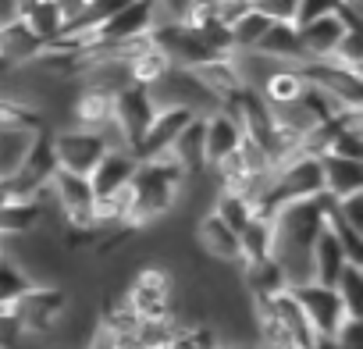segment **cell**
Listing matches in <instances>:
<instances>
[{"label": "cell", "mask_w": 363, "mask_h": 349, "mask_svg": "<svg viewBox=\"0 0 363 349\" xmlns=\"http://www.w3.org/2000/svg\"><path fill=\"white\" fill-rule=\"evenodd\" d=\"M335 292L349 317H363V264H345V271L335 282Z\"/></svg>", "instance_id": "f546056e"}, {"label": "cell", "mask_w": 363, "mask_h": 349, "mask_svg": "<svg viewBox=\"0 0 363 349\" xmlns=\"http://www.w3.org/2000/svg\"><path fill=\"white\" fill-rule=\"evenodd\" d=\"M264 57H274L281 65H303V47H299V29L292 22H271L260 43L253 47Z\"/></svg>", "instance_id": "44dd1931"}, {"label": "cell", "mask_w": 363, "mask_h": 349, "mask_svg": "<svg viewBox=\"0 0 363 349\" xmlns=\"http://www.w3.org/2000/svg\"><path fill=\"white\" fill-rule=\"evenodd\" d=\"M193 239H196V246L203 250V257H207V260L225 264V267H239V260H242V250H239V232H235L232 225H225L214 211H207V214L196 221Z\"/></svg>", "instance_id": "7c38bea8"}, {"label": "cell", "mask_w": 363, "mask_h": 349, "mask_svg": "<svg viewBox=\"0 0 363 349\" xmlns=\"http://www.w3.org/2000/svg\"><path fill=\"white\" fill-rule=\"evenodd\" d=\"M250 8L260 11L264 18H271V22H292V15H296V0H253Z\"/></svg>", "instance_id": "d6a6232c"}, {"label": "cell", "mask_w": 363, "mask_h": 349, "mask_svg": "<svg viewBox=\"0 0 363 349\" xmlns=\"http://www.w3.org/2000/svg\"><path fill=\"white\" fill-rule=\"evenodd\" d=\"M306 349H338V345H335V338H313V345H306Z\"/></svg>", "instance_id": "f35d334b"}, {"label": "cell", "mask_w": 363, "mask_h": 349, "mask_svg": "<svg viewBox=\"0 0 363 349\" xmlns=\"http://www.w3.org/2000/svg\"><path fill=\"white\" fill-rule=\"evenodd\" d=\"M211 211H214L225 225H232L235 232H242V228L250 225V218L257 214V211H253V204H250L242 193H232V189H214Z\"/></svg>", "instance_id": "83f0119b"}, {"label": "cell", "mask_w": 363, "mask_h": 349, "mask_svg": "<svg viewBox=\"0 0 363 349\" xmlns=\"http://www.w3.org/2000/svg\"><path fill=\"white\" fill-rule=\"evenodd\" d=\"M8 253V239H0V257H4Z\"/></svg>", "instance_id": "60d3db41"}, {"label": "cell", "mask_w": 363, "mask_h": 349, "mask_svg": "<svg viewBox=\"0 0 363 349\" xmlns=\"http://www.w3.org/2000/svg\"><path fill=\"white\" fill-rule=\"evenodd\" d=\"M320 179H324V196L345 200L352 193H363V160L324 153L320 157Z\"/></svg>", "instance_id": "d6986e66"}, {"label": "cell", "mask_w": 363, "mask_h": 349, "mask_svg": "<svg viewBox=\"0 0 363 349\" xmlns=\"http://www.w3.org/2000/svg\"><path fill=\"white\" fill-rule=\"evenodd\" d=\"M242 125L228 107H214L211 114H203V150H207V167L221 164L225 157H232L242 143Z\"/></svg>", "instance_id": "4fadbf2b"}, {"label": "cell", "mask_w": 363, "mask_h": 349, "mask_svg": "<svg viewBox=\"0 0 363 349\" xmlns=\"http://www.w3.org/2000/svg\"><path fill=\"white\" fill-rule=\"evenodd\" d=\"M345 264H349V257H345L342 243H338L335 232L324 225V232L317 236V243H313V250H310V275H313V282L335 285L338 275L345 271Z\"/></svg>", "instance_id": "ffe728a7"}, {"label": "cell", "mask_w": 363, "mask_h": 349, "mask_svg": "<svg viewBox=\"0 0 363 349\" xmlns=\"http://www.w3.org/2000/svg\"><path fill=\"white\" fill-rule=\"evenodd\" d=\"M82 349H121V345H118V335H114L107 324H100V321H96V324L89 328V335H86Z\"/></svg>", "instance_id": "d590c367"}, {"label": "cell", "mask_w": 363, "mask_h": 349, "mask_svg": "<svg viewBox=\"0 0 363 349\" xmlns=\"http://www.w3.org/2000/svg\"><path fill=\"white\" fill-rule=\"evenodd\" d=\"M193 75H196V79H200V86L214 96V104H218V107L232 104V100L246 89V82H242V75H239V68H235V57H232V54H228V57H214V61H207V65L193 68Z\"/></svg>", "instance_id": "e0dca14e"}, {"label": "cell", "mask_w": 363, "mask_h": 349, "mask_svg": "<svg viewBox=\"0 0 363 349\" xmlns=\"http://www.w3.org/2000/svg\"><path fill=\"white\" fill-rule=\"evenodd\" d=\"M232 349H257V342H246V345H232Z\"/></svg>", "instance_id": "ab89813d"}, {"label": "cell", "mask_w": 363, "mask_h": 349, "mask_svg": "<svg viewBox=\"0 0 363 349\" xmlns=\"http://www.w3.org/2000/svg\"><path fill=\"white\" fill-rule=\"evenodd\" d=\"M281 289H289V285H285V275H281L274 257L257 260V264H242V292L250 303H264Z\"/></svg>", "instance_id": "7402d4cb"}, {"label": "cell", "mask_w": 363, "mask_h": 349, "mask_svg": "<svg viewBox=\"0 0 363 349\" xmlns=\"http://www.w3.org/2000/svg\"><path fill=\"white\" fill-rule=\"evenodd\" d=\"M153 114H157V104H153V96H150L146 86H125L114 96V125L125 135L128 150H135V143L143 139V132H146V125H150Z\"/></svg>", "instance_id": "8fae6325"}, {"label": "cell", "mask_w": 363, "mask_h": 349, "mask_svg": "<svg viewBox=\"0 0 363 349\" xmlns=\"http://www.w3.org/2000/svg\"><path fill=\"white\" fill-rule=\"evenodd\" d=\"M157 26V15H153V4L150 0H128L125 8H118L93 36L86 47H121V43H132L139 36H150Z\"/></svg>", "instance_id": "9c48e42d"}, {"label": "cell", "mask_w": 363, "mask_h": 349, "mask_svg": "<svg viewBox=\"0 0 363 349\" xmlns=\"http://www.w3.org/2000/svg\"><path fill=\"white\" fill-rule=\"evenodd\" d=\"M135 164H139V157L132 150H107L100 157V164L86 174L89 186H93V196L104 200V196H114V193L128 189L132 174H135Z\"/></svg>", "instance_id": "9a60e30c"}, {"label": "cell", "mask_w": 363, "mask_h": 349, "mask_svg": "<svg viewBox=\"0 0 363 349\" xmlns=\"http://www.w3.org/2000/svg\"><path fill=\"white\" fill-rule=\"evenodd\" d=\"M331 338L338 349H363V317H345V324Z\"/></svg>", "instance_id": "836d02e7"}, {"label": "cell", "mask_w": 363, "mask_h": 349, "mask_svg": "<svg viewBox=\"0 0 363 349\" xmlns=\"http://www.w3.org/2000/svg\"><path fill=\"white\" fill-rule=\"evenodd\" d=\"M239 250H242L239 267H242V264L267 260V257L274 253V225H271V218L253 214V218H250V225L239 232Z\"/></svg>", "instance_id": "603a6c76"}, {"label": "cell", "mask_w": 363, "mask_h": 349, "mask_svg": "<svg viewBox=\"0 0 363 349\" xmlns=\"http://www.w3.org/2000/svg\"><path fill=\"white\" fill-rule=\"evenodd\" d=\"M189 118H193V111H186V107H157V114L150 118V125H146V132H143V139L135 143L132 153H135L139 160L167 153L171 143H174V135L186 128Z\"/></svg>", "instance_id": "5bb4252c"}, {"label": "cell", "mask_w": 363, "mask_h": 349, "mask_svg": "<svg viewBox=\"0 0 363 349\" xmlns=\"http://www.w3.org/2000/svg\"><path fill=\"white\" fill-rule=\"evenodd\" d=\"M36 282H33V275L15 260V257H0V310H11L22 296H26V289H33Z\"/></svg>", "instance_id": "484cf974"}, {"label": "cell", "mask_w": 363, "mask_h": 349, "mask_svg": "<svg viewBox=\"0 0 363 349\" xmlns=\"http://www.w3.org/2000/svg\"><path fill=\"white\" fill-rule=\"evenodd\" d=\"M121 299L143 317V321H160V317H174V299H178V282L171 275V267H160V264H146L139 267Z\"/></svg>", "instance_id": "7a4b0ae2"}, {"label": "cell", "mask_w": 363, "mask_h": 349, "mask_svg": "<svg viewBox=\"0 0 363 349\" xmlns=\"http://www.w3.org/2000/svg\"><path fill=\"white\" fill-rule=\"evenodd\" d=\"M8 200H15L11 196V186H8V179H0V207H4Z\"/></svg>", "instance_id": "74e56055"}, {"label": "cell", "mask_w": 363, "mask_h": 349, "mask_svg": "<svg viewBox=\"0 0 363 349\" xmlns=\"http://www.w3.org/2000/svg\"><path fill=\"white\" fill-rule=\"evenodd\" d=\"M167 157L186 171V179L207 174V150H203V114H193L167 150Z\"/></svg>", "instance_id": "2e32d148"}, {"label": "cell", "mask_w": 363, "mask_h": 349, "mask_svg": "<svg viewBox=\"0 0 363 349\" xmlns=\"http://www.w3.org/2000/svg\"><path fill=\"white\" fill-rule=\"evenodd\" d=\"M349 29H359V15H352V11H345V15H328V18H317V22L303 26V29H299L303 61H328Z\"/></svg>", "instance_id": "30bf717a"}, {"label": "cell", "mask_w": 363, "mask_h": 349, "mask_svg": "<svg viewBox=\"0 0 363 349\" xmlns=\"http://www.w3.org/2000/svg\"><path fill=\"white\" fill-rule=\"evenodd\" d=\"M299 75L306 79V86L324 93L342 111H363V79H359V72L342 68L335 61H303Z\"/></svg>", "instance_id": "5b68a950"}, {"label": "cell", "mask_w": 363, "mask_h": 349, "mask_svg": "<svg viewBox=\"0 0 363 349\" xmlns=\"http://www.w3.org/2000/svg\"><path fill=\"white\" fill-rule=\"evenodd\" d=\"M345 11H352V8H349V4H342V0H296L292 26H296V29H303V26H310V22H317V18L345 15ZM352 15H359V11H352Z\"/></svg>", "instance_id": "4dcf8cb0"}, {"label": "cell", "mask_w": 363, "mask_h": 349, "mask_svg": "<svg viewBox=\"0 0 363 349\" xmlns=\"http://www.w3.org/2000/svg\"><path fill=\"white\" fill-rule=\"evenodd\" d=\"M50 204L57 207L61 221L68 228H79V232H96L93 228V207H96V196H93V186L86 174H72V171H54L50 174Z\"/></svg>", "instance_id": "277c9868"}, {"label": "cell", "mask_w": 363, "mask_h": 349, "mask_svg": "<svg viewBox=\"0 0 363 349\" xmlns=\"http://www.w3.org/2000/svg\"><path fill=\"white\" fill-rule=\"evenodd\" d=\"M303 89H306V79L299 75V65H281V68H278V72L257 89V93L264 96L267 107H281V104L299 100Z\"/></svg>", "instance_id": "cb8c5ba5"}, {"label": "cell", "mask_w": 363, "mask_h": 349, "mask_svg": "<svg viewBox=\"0 0 363 349\" xmlns=\"http://www.w3.org/2000/svg\"><path fill=\"white\" fill-rule=\"evenodd\" d=\"M50 4L57 8V15H61V18H65V26H68V22L86 8V0H50Z\"/></svg>", "instance_id": "8d00e7d4"}, {"label": "cell", "mask_w": 363, "mask_h": 349, "mask_svg": "<svg viewBox=\"0 0 363 349\" xmlns=\"http://www.w3.org/2000/svg\"><path fill=\"white\" fill-rule=\"evenodd\" d=\"M289 292L303 306V314H306V321H310V328H313L317 338H331L345 324V317H349L345 306H342V299H338V292H335V285L303 282V285H292Z\"/></svg>", "instance_id": "ba28073f"}, {"label": "cell", "mask_w": 363, "mask_h": 349, "mask_svg": "<svg viewBox=\"0 0 363 349\" xmlns=\"http://www.w3.org/2000/svg\"><path fill=\"white\" fill-rule=\"evenodd\" d=\"M267 26H271V18H264V15L253 11V8H246V11L228 26V33H232V54L253 50V47L260 43V36L267 33Z\"/></svg>", "instance_id": "f1b7e54d"}, {"label": "cell", "mask_w": 363, "mask_h": 349, "mask_svg": "<svg viewBox=\"0 0 363 349\" xmlns=\"http://www.w3.org/2000/svg\"><path fill=\"white\" fill-rule=\"evenodd\" d=\"M150 96L157 107H186L193 114H211L218 104L214 96L200 86V79L193 75V68H167L160 82L150 86Z\"/></svg>", "instance_id": "52a82bcc"}, {"label": "cell", "mask_w": 363, "mask_h": 349, "mask_svg": "<svg viewBox=\"0 0 363 349\" xmlns=\"http://www.w3.org/2000/svg\"><path fill=\"white\" fill-rule=\"evenodd\" d=\"M68 292L65 285H50V282H36L33 289H26V296L11 306L26 338H50L54 328L68 317Z\"/></svg>", "instance_id": "3957f363"}, {"label": "cell", "mask_w": 363, "mask_h": 349, "mask_svg": "<svg viewBox=\"0 0 363 349\" xmlns=\"http://www.w3.org/2000/svg\"><path fill=\"white\" fill-rule=\"evenodd\" d=\"M22 22H26V29L47 47V43H54L61 33H65V18L57 15V8L50 4V0H36V4L29 8V11H22L18 15Z\"/></svg>", "instance_id": "d4e9b609"}, {"label": "cell", "mask_w": 363, "mask_h": 349, "mask_svg": "<svg viewBox=\"0 0 363 349\" xmlns=\"http://www.w3.org/2000/svg\"><path fill=\"white\" fill-rule=\"evenodd\" d=\"M47 189L36 196V200H8L0 207V239H18V236H29L36 228H43L47 221Z\"/></svg>", "instance_id": "ac0fdd59"}, {"label": "cell", "mask_w": 363, "mask_h": 349, "mask_svg": "<svg viewBox=\"0 0 363 349\" xmlns=\"http://www.w3.org/2000/svg\"><path fill=\"white\" fill-rule=\"evenodd\" d=\"M186 182H189L186 171H182L167 153L139 160L132 182H128V228L143 232V228L164 221L178 207Z\"/></svg>", "instance_id": "6da1fadb"}, {"label": "cell", "mask_w": 363, "mask_h": 349, "mask_svg": "<svg viewBox=\"0 0 363 349\" xmlns=\"http://www.w3.org/2000/svg\"><path fill=\"white\" fill-rule=\"evenodd\" d=\"M328 61H335V65H342V68L359 72V68H363V43H359V29H349Z\"/></svg>", "instance_id": "1f68e13d"}, {"label": "cell", "mask_w": 363, "mask_h": 349, "mask_svg": "<svg viewBox=\"0 0 363 349\" xmlns=\"http://www.w3.org/2000/svg\"><path fill=\"white\" fill-rule=\"evenodd\" d=\"M50 150H54V160H57L61 171L89 174L100 164V157L107 153V143H104L100 132L65 125V128H50Z\"/></svg>", "instance_id": "8992f818"}, {"label": "cell", "mask_w": 363, "mask_h": 349, "mask_svg": "<svg viewBox=\"0 0 363 349\" xmlns=\"http://www.w3.org/2000/svg\"><path fill=\"white\" fill-rule=\"evenodd\" d=\"M150 4H153L157 22H182L193 0H150Z\"/></svg>", "instance_id": "e575fe53"}, {"label": "cell", "mask_w": 363, "mask_h": 349, "mask_svg": "<svg viewBox=\"0 0 363 349\" xmlns=\"http://www.w3.org/2000/svg\"><path fill=\"white\" fill-rule=\"evenodd\" d=\"M36 132L26 128H0V179H11V174L22 167L29 146H33Z\"/></svg>", "instance_id": "4316f807"}]
</instances>
